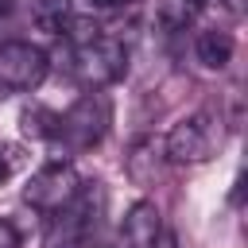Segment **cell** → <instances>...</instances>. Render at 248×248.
I'll return each mask as SVG.
<instances>
[{
    "mask_svg": "<svg viewBox=\"0 0 248 248\" xmlns=\"http://www.w3.org/2000/svg\"><path fill=\"white\" fill-rule=\"evenodd\" d=\"M105 213V190L101 182H81L78 198L70 205H62L58 213H50V229H46V248H81L93 229L101 225Z\"/></svg>",
    "mask_w": 248,
    "mask_h": 248,
    "instance_id": "3957f363",
    "label": "cell"
},
{
    "mask_svg": "<svg viewBox=\"0 0 248 248\" xmlns=\"http://www.w3.org/2000/svg\"><path fill=\"white\" fill-rule=\"evenodd\" d=\"M66 70L85 85V89H105L128 74V46L112 35H93L81 43H70V62Z\"/></svg>",
    "mask_w": 248,
    "mask_h": 248,
    "instance_id": "7a4b0ae2",
    "label": "cell"
},
{
    "mask_svg": "<svg viewBox=\"0 0 248 248\" xmlns=\"http://www.w3.org/2000/svg\"><path fill=\"white\" fill-rule=\"evenodd\" d=\"M116 4H124V0H116Z\"/></svg>",
    "mask_w": 248,
    "mask_h": 248,
    "instance_id": "9a60e30c",
    "label": "cell"
},
{
    "mask_svg": "<svg viewBox=\"0 0 248 248\" xmlns=\"http://www.w3.org/2000/svg\"><path fill=\"white\" fill-rule=\"evenodd\" d=\"M12 19V0H0V27Z\"/></svg>",
    "mask_w": 248,
    "mask_h": 248,
    "instance_id": "4fadbf2b",
    "label": "cell"
},
{
    "mask_svg": "<svg viewBox=\"0 0 248 248\" xmlns=\"http://www.w3.org/2000/svg\"><path fill=\"white\" fill-rule=\"evenodd\" d=\"M159 236H163V213L155 202L140 198L128 205L124 213V244L128 248H159Z\"/></svg>",
    "mask_w": 248,
    "mask_h": 248,
    "instance_id": "52a82bcc",
    "label": "cell"
},
{
    "mask_svg": "<svg viewBox=\"0 0 248 248\" xmlns=\"http://www.w3.org/2000/svg\"><path fill=\"white\" fill-rule=\"evenodd\" d=\"M232 50H236L232 35H229L225 27H217V23L194 35V54H198V62H202L205 70H225V66L232 62Z\"/></svg>",
    "mask_w": 248,
    "mask_h": 248,
    "instance_id": "ba28073f",
    "label": "cell"
},
{
    "mask_svg": "<svg viewBox=\"0 0 248 248\" xmlns=\"http://www.w3.org/2000/svg\"><path fill=\"white\" fill-rule=\"evenodd\" d=\"M108 124H112V101H108V93L89 89V93H81L58 116L54 143H62L66 151H89V147H97L108 136Z\"/></svg>",
    "mask_w": 248,
    "mask_h": 248,
    "instance_id": "6da1fadb",
    "label": "cell"
},
{
    "mask_svg": "<svg viewBox=\"0 0 248 248\" xmlns=\"http://www.w3.org/2000/svg\"><path fill=\"white\" fill-rule=\"evenodd\" d=\"M221 140H225V132H221V116H217L213 108H202V112L182 116V120L167 132V140H163V155H167L170 163H186V167H194V163L213 159L217 147H221Z\"/></svg>",
    "mask_w": 248,
    "mask_h": 248,
    "instance_id": "277c9868",
    "label": "cell"
},
{
    "mask_svg": "<svg viewBox=\"0 0 248 248\" xmlns=\"http://www.w3.org/2000/svg\"><path fill=\"white\" fill-rule=\"evenodd\" d=\"M209 0H159V27L163 31H186L198 16H202V8H205Z\"/></svg>",
    "mask_w": 248,
    "mask_h": 248,
    "instance_id": "30bf717a",
    "label": "cell"
},
{
    "mask_svg": "<svg viewBox=\"0 0 248 248\" xmlns=\"http://www.w3.org/2000/svg\"><path fill=\"white\" fill-rule=\"evenodd\" d=\"M27 12H31V23L39 31L62 35V27L74 16V0H27Z\"/></svg>",
    "mask_w": 248,
    "mask_h": 248,
    "instance_id": "9c48e42d",
    "label": "cell"
},
{
    "mask_svg": "<svg viewBox=\"0 0 248 248\" xmlns=\"http://www.w3.org/2000/svg\"><path fill=\"white\" fill-rule=\"evenodd\" d=\"M8 174H12V167H8V159L0 155V182H8Z\"/></svg>",
    "mask_w": 248,
    "mask_h": 248,
    "instance_id": "5bb4252c",
    "label": "cell"
},
{
    "mask_svg": "<svg viewBox=\"0 0 248 248\" xmlns=\"http://www.w3.org/2000/svg\"><path fill=\"white\" fill-rule=\"evenodd\" d=\"M78 190H81V174L74 170V163H46V167H39L31 178H27V186H23V198H27V205L31 209H39V213H58L62 205H70L74 198H78Z\"/></svg>",
    "mask_w": 248,
    "mask_h": 248,
    "instance_id": "5b68a950",
    "label": "cell"
},
{
    "mask_svg": "<svg viewBox=\"0 0 248 248\" xmlns=\"http://www.w3.org/2000/svg\"><path fill=\"white\" fill-rule=\"evenodd\" d=\"M50 70V58L43 46L27 43V39H8L0 43V85L12 93H31L43 85Z\"/></svg>",
    "mask_w": 248,
    "mask_h": 248,
    "instance_id": "8992f818",
    "label": "cell"
},
{
    "mask_svg": "<svg viewBox=\"0 0 248 248\" xmlns=\"http://www.w3.org/2000/svg\"><path fill=\"white\" fill-rule=\"evenodd\" d=\"M0 248H19V232H16V225L4 221V217H0Z\"/></svg>",
    "mask_w": 248,
    "mask_h": 248,
    "instance_id": "7c38bea8",
    "label": "cell"
},
{
    "mask_svg": "<svg viewBox=\"0 0 248 248\" xmlns=\"http://www.w3.org/2000/svg\"><path fill=\"white\" fill-rule=\"evenodd\" d=\"M23 132L27 136H35V140H54V124H58V112H50V108H23Z\"/></svg>",
    "mask_w": 248,
    "mask_h": 248,
    "instance_id": "8fae6325",
    "label": "cell"
}]
</instances>
